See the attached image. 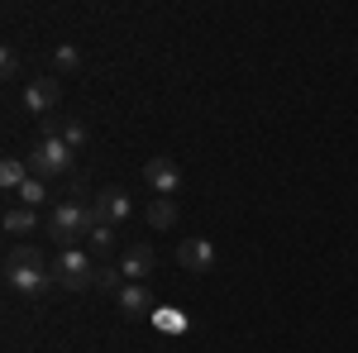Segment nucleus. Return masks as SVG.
Returning <instances> with one entry per match:
<instances>
[{
	"mask_svg": "<svg viewBox=\"0 0 358 353\" xmlns=\"http://www.w3.org/2000/svg\"><path fill=\"white\" fill-rule=\"evenodd\" d=\"M53 67H57V72H67V77H72V72L82 67V53H77V48H57V53H53Z\"/></svg>",
	"mask_w": 358,
	"mask_h": 353,
	"instance_id": "obj_18",
	"label": "nucleus"
},
{
	"mask_svg": "<svg viewBox=\"0 0 358 353\" xmlns=\"http://www.w3.org/2000/svg\"><path fill=\"white\" fill-rule=\"evenodd\" d=\"M91 244L101 248V253H106V248L115 244V224H106V219L96 215V210H91Z\"/></svg>",
	"mask_w": 358,
	"mask_h": 353,
	"instance_id": "obj_15",
	"label": "nucleus"
},
{
	"mask_svg": "<svg viewBox=\"0 0 358 353\" xmlns=\"http://www.w3.org/2000/svg\"><path fill=\"white\" fill-rule=\"evenodd\" d=\"M120 272H124V277H148V272H153V248L148 244H134L129 248V253H124V263H120Z\"/></svg>",
	"mask_w": 358,
	"mask_h": 353,
	"instance_id": "obj_10",
	"label": "nucleus"
},
{
	"mask_svg": "<svg viewBox=\"0 0 358 353\" xmlns=\"http://www.w3.org/2000/svg\"><path fill=\"white\" fill-rule=\"evenodd\" d=\"M0 77H20V53H15L10 43L0 48Z\"/></svg>",
	"mask_w": 358,
	"mask_h": 353,
	"instance_id": "obj_19",
	"label": "nucleus"
},
{
	"mask_svg": "<svg viewBox=\"0 0 358 353\" xmlns=\"http://www.w3.org/2000/svg\"><path fill=\"white\" fill-rule=\"evenodd\" d=\"M67 167H72V148H67L57 134H43L34 148H29V172H34L38 182H43V177H62Z\"/></svg>",
	"mask_w": 358,
	"mask_h": 353,
	"instance_id": "obj_1",
	"label": "nucleus"
},
{
	"mask_svg": "<svg viewBox=\"0 0 358 353\" xmlns=\"http://www.w3.org/2000/svg\"><path fill=\"white\" fill-rule=\"evenodd\" d=\"M96 215L106 219V224H124V219L134 215V201H129V191L106 187L101 196H96Z\"/></svg>",
	"mask_w": 358,
	"mask_h": 353,
	"instance_id": "obj_8",
	"label": "nucleus"
},
{
	"mask_svg": "<svg viewBox=\"0 0 358 353\" xmlns=\"http://www.w3.org/2000/svg\"><path fill=\"white\" fill-rule=\"evenodd\" d=\"M15 196L24 201L29 210H34V206H43V201H48V187H43L38 177H29V182H24V187H20V191H15Z\"/></svg>",
	"mask_w": 358,
	"mask_h": 353,
	"instance_id": "obj_16",
	"label": "nucleus"
},
{
	"mask_svg": "<svg viewBox=\"0 0 358 353\" xmlns=\"http://www.w3.org/2000/svg\"><path fill=\"white\" fill-rule=\"evenodd\" d=\"M43 134H57L72 153H77V148L86 143V124L82 120H62V124H57V120H43Z\"/></svg>",
	"mask_w": 358,
	"mask_h": 353,
	"instance_id": "obj_9",
	"label": "nucleus"
},
{
	"mask_svg": "<svg viewBox=\"0 0 358 353\" xmlns=\"http://www.w3.org/2000/svg\"><path fill=\"white\" fill-rule=\"evenodd\" d=\"M53 282L67 287V291H82V287H96V263L86 258L82 248H62L53 263Z\"/></svg>",
	"mask_w": 358,
	"mask_h": 353,
	"instance_id": "obj_2",
	"label": "nucleus"
},
{
	"mask_svg": "<svg viewBox=\"0 0 358 353\" xmlns=\"http://www.w3.org/2000/svg\"><path fill=\"white\" fill-rule=\"evenodd\" d=\"M215 258H220V253H215L210 239H182V244H177V263H182L187 272H210Z\"/></svg>",
	"mask_w": 358,
	"mask_h": 353,
	"instance_id": "obj_7",
	"label": "nucleus"
},
{
	"mask_svg": "<svg viewBox=\"0 0 358 353\" xmlns=\"http://www.w3.org/2000/svg\"><path fill=\"white\" fill-rule=\"evenodd\" d=\"M5 282H10L20 296H29V301H43L48 287H57L53 268H43V263H34V268H5Z\"/></svg>",
	"mask_w": 358,
	"mask_h": 353,
	"instance_id": "obj_4",
	"label": "nucleus"
},
{
	"mask_svg": "<svg viewBox=\"0 0 358 353\" xmlns=\"http://www.w3.org/2000/svg\"><path fill=\"white\" fill-rule=\"evenodd\" d=\"M57 101H62V82H57V77H38V82L24 86V110L38 115V120H53Z\"/></svg>",
	"mask_w": 358,
	"mask_h": 353,
	"instance_id": "obj_5",
	"label": "nucleus"
},
{
	"mask_svg": "<svg viewBox=\"0 0 358 353\" xmlns=\"http://www.w3.org/2000/svg\"><path fill=\"white\" fill-rule=\"evenodd\" d=\"M48 234H53L62 248H77V239H82V234H91V210H86V206H77V201H62V206L53 210Z\"/></svg>",
	"mask_w": 358,
	"mask_h": 353,
	"instance_id": "obj_3",
	"label": "nucleus"
},
{
	"mask_svg": "<svg viewBox=\"0 0 358 353\" xmlns=\"http://www.w3.org/2000/svg\"><path fill=\"white\" fill-rule=\"evenodd\" d=\"M29 182V167L20 163V158H5L0 163V187H10V191H20Z\"/></svg>",
	"mask_w": 358,
	"mask_h": 353,
	"instance_id": "obj_13",
	"label": "nucleus"
},
{
	"mask_svg": "<svg viewBox=\"0 0 358 353\" xmlns=\"http://www.w3.org/2000/svg\"><path fill=\"white\" fill-rule=\"evenodd\" d=\"M29 229H38V215H34L29 206H20V210L5 215V234H10V239H29Z\"/></svg>",
	"mask_w": 358,
	"mask_h": 353,
	"instance_id": "obj_11",
	"label": "nucleus"
},
{
	"mask_svg": "<svg viewBox=\"0 0 358 353\" xmlns=\"http://www.w3.org/2000/svg\"><path fill=\"white\" fill-rule=\"evenodd\" d=\"M120 310L138 320V315H148V310H153V296H148L143 287H124V291H120Z\"/></svg>",
	"mask_w": 358,
	"mask_h": 353,
	"instance_id": "obj_12",
	"label": "nucleus"
},
{
	"mask_svg": "<svg viewBox=\"0 0 358 353\" xmlns=\"http://www.w3.org/2000/svg\"><path fill=\"white\" fill-rule=\"evenodd\" d=\"M143 182L158 191L163 201H172V191H182V167L172 163V158H148L143 163Z\"/></svg>",
	"mask_w": 358,
	"mask_h": 353,
	"instance_id": "obj_6",
	"label": "nucleus"
},
{
	"mask_svg": "<svg viewBox=\"0 0 358 353\" xmlns=\"http://www.w3.org/2000/svg\"><path fill=\"white\" fill-rule=\"evenodd\" d=\"M148 224H153V229H172V224H177V206L158 196V201L148 206Z\"/></svg>",
	"mask_w": 358,
	"mask_h": 353,
	"instance_id": "obj_14",
	"label": "nucleus"
},
{
	"mask_svg": "<svg viewBox=\"0 0 358 353\" xmlns=\"http://www.w3.org/2000/svg\"><path fill=\"white\" fill-rule=\"evenodd\" d=\"M96 287L120 296V291H124V272H120V268H96Z\"/></svg>",
	"mask_w": 358,
	"mask_h": 353,
	"instance_id": "obj_17",
	"label": "nucleus"
}]
</instances>
